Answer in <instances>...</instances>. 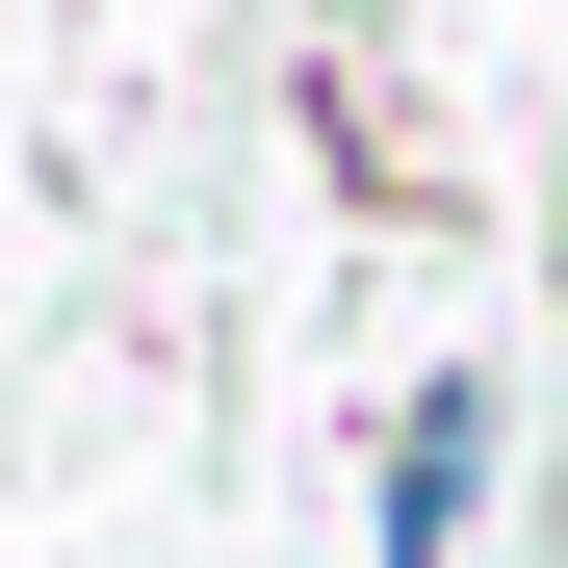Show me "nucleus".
<instances>
[{
  "label": "nucleus",
  "mask_w": 568,
  "mask_h": 568,
  "mask_svg": "<svg viewBox=\"0 0 568 568\" xmlns=\"http://www.w3.org/2000/svg\"><path fill=\"white\" fill-rule=\"evenodd\" d=\"M465 517H491V388L439 362V388L388 414V491H362V542H388V568H465Z\"/></svg>",
  "instance_id": "nucleus-1"
}]
</instances>
